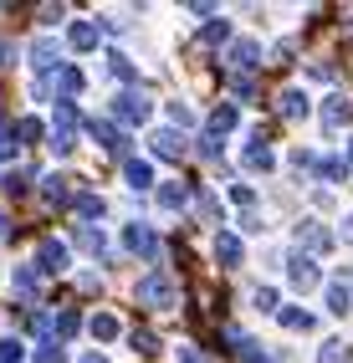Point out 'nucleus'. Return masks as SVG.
<instances>
[{"instance_id":"nucleus-1","label":"nucleus","mask_w":353,"mask_h":363,"mask_svg":"<svg viewBox=\"0 0 353 363\" xmlns=\"http://www.w3.org/2000/svg\"><path fill=\"white\" fill-rule=\"evenodd\" d=\"M138 302L154 307V312H169V307H179V286L164 277V272H149L144 281H138Z\"/></svg>"},{"instance_id":"nucleus-2","label":"nucleus","mask_w":353,"mask_h":363,"mask_svg":"<svg viewBox=\"0 0 353 363\" xmlns=\"http://www.w3.org/2000/svg\"><path fill=\"white\" fill-rule=\"evenodd\" d=\"M113 118L123 128H138V123H149V118H154V108H149V98L138 87H128V92H118V98H113Z\"/></svg>"},{"instance_id":"nucleus-3","label":"nucleus","mask_w":353,"mask_h":363,"mask_svg":"<svg viewBox=\"0 0 353 363\" xmlns=\"http://www.w3.org/2000/svg\"><path fill=\"white\" fill-rule=\"evenodd\" d=\"M287 281L297 286V292H313V286H323V272H318V261L308 251H292L287 256Z\"/></svg>"},{"instance_id":"nucleus-4","label":"nucleus","mask_w":353,"mask_h":363,"mask_svg":"<svg viewBox=\"0 0 353 363\" xmlns=\"http://www.w3.org/2000/svg\"><path fill=\"white\" fill-rule=\"evenodd\" d=\"M225 62H230V72H235V77H241V72H256V67H262V46H256L251 36H241V41H230Z\"/></svg>"},{"instance_id":"nucleus-5","label":"nucleus","mask_w":353,"mask_h":363,"mask_svg":"<svg viewBox=\"0 0 353 363\" xmlns=\"http://www.w3.org/2000/svg\"><path fill=\"white\" fill-rule=\"evenodd\" d=\"M297 240H302V251H308V256H323V251H333V235H327L318 220H302V225H297Z\"/></svg>"},{"instance_id":"nucleus-6","label":"nucleus","mask_w":353,"mask_h":363,"mask_svg":"<svg viewBox=\"0 0 353 363\" xmlns=\"http://www.w3.org/2000/svg\"><path fill=\"white\" fill-rule=\"evenodd\" d=\"M123 246L138 251V256H159V235H154L149 225H138V220H133V225H123Z\"/></svg>"},{"instance_id":"nucleus-7","label":"nucleus","mask_w":353,"mask_h":363,"mask_svg":"<svg viewBox=\"0 0 353 363\" xmlns=\"http://www.w3.org/2000/svg\"><path fill=\"white\" fill-rule=\"evenodd\" d=\"M149 149H154V159H184V133L159 128V133L149 138Z\"/></svg>"},{"instance_id":"nucleus-8","label":"nucleus","mask_w":353,"mask_h":363,"mask_svg":"<svg viewBox=\"0 0 353 363\" xmlns=\"http://www.w3.org/2000/svg\"><path fill=\"white\" fill-rule=\"evenodd\" d=\"M31 67L41 72V77H52V72L62 67V46H57V41H36V46H31Z\"/></svg>"},{"instance_id":"nucleus-9","label":"nucleus","mask_w":353,"mask_h":363,"mask_svg":"<svg viewBox=\"0 0 353 363\" xmlns=\"http://www.w3.org/2000/svg\"><path fill=\"white\" fill-rule=\"evenodd\" d=\"M72 246L87 251V256H103V251H108V235H103L98 225H72Z\"/></svg>"},{"instance_id":"nucleus-10","label":"nucleus","mask_w":353,"mask_h":363,"mask_svg":"<svg viewBox=\"0 0 353 363\" xmlns=\"http://www.w3.org/2000/svg\"><path fill=\"white\" fill-rule=\"evenodd\" d=\"M36 266H41V272H67V246H62V240H41V246H36Z\"/></svg>"},{"instance_id":"nucleus-11","label":"nucleus","mask_w":353,"mask_h":363,"mask_svg":"<svg viewBox=\"0 0 353 363\" xmlns=\"http://www.w3.org/2000/svg\"><path fill=\"white\" fill-rule=\"evenodd\" d=\"M241 256H246V246H241V235H230V230H220V235H215V261H220V266H241Z\"/></svg>"},{"instance_id":"nucleus-12","label":"nucleus","mask_w":353,"mask_h":363,"mask_svg":"<svg viewBox=\"0 0 353 363\" xmlns=\"http://www.w3.org/2000/svg\"><path fill=\"white\" fill-rule=\"evenodd\" d=\"M235 123H241V103H220L215 113H210V133H215V138H225Z\"/></svg>"},{"instance_id":"nucleus-13","label":"nucleus","mask_w":353,"mask_h":363,"mask_svg":"<svg viewBox=\"0 0 353 363\" xmlns=\"http://www.w3.org/2000/svg\"><path fill=\"white\" fill-rule=\"evenodd\" d=\"M241 164L251 169V174H267V169H271L276 159H271V149H267V143L256 138V143H246V149H241Z\"/></svg>"},{"instance_id":"nucleus-14","label":"nucleus","mask_w":353,"mask_h":363,"mask_svg":"<svg viewBox=\"0 0 353 363\" xmlns=\"http://www.w3.org/2000/svg\"><path fill=\"white\" fill-rule=\"evenodd\" d=\"M82 87H87L82 67H62V77H57V92H62V98H57V103H72V98H77Z\"/></svg>"},{"instance_id":"nucleus-15","label":"nucleus","mask_w":353,"mask_h":363,"mask_svg":"<svg viewBox=\"0 0 353 363\" xmlns=\"http://www.w3.org/2000/svg\"><path fill=\"white\" fill-rule=\"evenodd\" d=\"M348 113H353V103L343 98V92H333V98H327V108H323V128H338V123H348Z\"/></svg>"},{"instance_id":"nucleus-16","label":"nucleus","mask_w":353,"mask_h":363,"mask_svg":"<svg viewBox=\"0 0 353 363\" xmlns=\"http://www.w3.org/2000/svg\"><path fill=\"white\" fill-rule=\"evenodd\" d=\"M276 113L281 118H308V92H281V98H276Z\"/></svg>"},{"instance_id":"nucleus-17","label":"nucleus","mask_w":353,"mask_h":363,"mask_svg":"<svg viewBox=\"0 0 353 363\" xmlns=\"http://www.w3.org/2000/svg\"><path fill=\"white\" fill-rule=\"evenodd\" d=\"M159 205H164V210H184V205H190V189H184L179 179L159 184Z\"/></svg>"},{"instance_id":"nucleus-18","label":"nucleus","mask_w":353,"mask_h":363,"mask_svg":"<svg viewBox=\"0 0 353 363\" xmlns=\"http://www.w3.org/2000/svg\"><path fill=\"white\" fill-rule=\"evenodd\" d=\"M67 41H72L77 52H92V46H98V26H92V21H72V31H67Z\"/></svg>"},{"instance_id":"nucleus-19","label":"nucleus","mask_w":353,"mask_h":363,"mask_svg":"<svg viewBox=\"0 0 353 363\" xmlns=\"http://www.w3.org/2000/svg\"><path fill=\"white\" fill-rule=\"evenodd\" d=\"M41 200H46V205H72L77 195H67V179L52 174V179H41Z\"/></svg>"},{"instance_id":"nucleus-20","label":"nucleus","mask_w":353,"mask_h":363,"mask_svg":"<svg viewBox=\"0 0 353 363\" xmlns=\"http://www.w3.org/2000/svg\"><path fill=\"white\" fill-rule=\"evenodd\" d=\"M276 323L292 328V333H308V328H313V312H302V307H276Z\"/></svg>"},{"instance_id":"nucleus-21","label":"nucleus","mask_w":353,"mask_h":363,"mask_svg":"<svg viewBox=\"0 0 353 363\" xmlns=\"http://www.w3.org/2000/svg\"><path fill=\"white\" fill-rule=\"evenodd\" d=\"M123 179H128L133 189H149V184H154V169H149L144 159H128V164H123Z\"/></svg>"},{"instance_id":"nucleus-22","label":"nucleus","mask_w":353,"mask_h":363,"mask_svg":"<svg viewBox=\"0 0 353 363\" xmlns=\"http://www.w3.org/2000/svg\"><path fill=\"white\" fill-rule=\"evenodd\" d=\"M36 286H41V266L31 261V266H21V272H16V292H21V297H31Z\"/></svg>"},{"instance_id":"nucleus-23","label":"nucleus","mask_w":353,"mask_h":363,"mask_svg":"<svg viewBox=\"0 0 353 363\" xmlns=\"http://www.w3.org/2000/svg\"><path fill=\"white\" fill-rule=\"evenodd\" d=\"M327 312H333V318L353 312V292H348V286H327Z\"/></svg>"},{"instance_id":"nucleus-24","label":"nucleus","mask_w":353,"mask_h":363,"mask_svg":"<svg viewBox=\"0 0 353 363\" xmlns=\"http://www.w3.org/2000/svg\"><path fill=\"white\" fill-rule=\"evenodd\" d=\"M108 72H113L118 82H133V77H138V72H133V62H128L123 52H108Z\"/></svg>"},{"instance_id":"nucleus-25","label":"nucleus","mask_w":353,"mask_h":363,"mask_svg":"<svg viewBox=\"0 0 353 363\" xmlns=\"http://www.w3.org/2000/svg\"><path fill=\"white\" fill-rule=\"evenodd\" d=\"M16 138H21V143H41V138H46L41 118H21V123H16Z\"/></svg>"},{"instance_id":"nucleus-26","label":"nucleus","mask_w":353,"mask_h":363,"mask_svg":"<svg viewBox=\"0 0 353 363\" xmlns=\"http://www.w3.org/2000/svg\"><path fill=\"white\" fill-rule=\"evenodd\" d=\"M72 210L82 215V220H98V215H103V195H77Z\"/></svg>"},{"instance_id":"nucleus-27","label":"nucleus","mask_w":353,"mask_h":363,"mask_svg":"<svg viewBox=\"0 0 353 363\" xmlns=\"http://www.w3.org/2000/svg\"><path fill=\"white\" fill-rule=\"evenodd\" d=\"M348 343H343V337H333V343H323V353H318V363H348Z\"/></svg>"},{"instance_id":"nucleus-28","label":"nucleus","mask_w":353,"mask_h":363,"mask_svg":"<svg viewBox=\"0 0 353 363\" xmlns=\"http://www.w3.org/2000/svg\"><path fill=\"white\" fill-rule=\"evenodd\" d=\"M21 154V138H16V123L11 128H0V164H11Z\"/></svg>"},{"instance_id":"nucleus-29","label":"nucleus","mask_w":353,"mask_h":363,"mask_svg":"<svg viewBox=\"0 0 353 363\" xmlns=\"http://www.w3.org/2000/svg\"><path fill=\"white\" fill-rule=\"evenodd\" d=\"M92 337H118V318H108V312H98V318H92Z\"/></svg>"},{"instance_id":"nucleus-30","label":"nucleus","mask_w":353,"mask_h":363,"mask_svg":"<svg viewBox=\"0 0 353 363\" xmlns=\"http://www.w3.org/2000/svg\"><path fill=\"white\" fill-rule=\"evenodd\" d=\"M225 36H230V21H205V31H200V41H210V46L225 41Z\"/></svg>"},{"instance_id":"nucleus-31","label":"nucleus","mask_w":353,"mask_h":363,"mask_svg":"<svg viewBox=\"0 0 353 363\" xmlns=\"http://www.w3.org/2000/svg\"><path fill=\"white\" fill-rule=\"evenodd\" d=\"M318 174H323V179H343L348 169H343V159H318Z\"/></svg>"},{"instance_id":"nucleus-32","label":"nucleus","mask_w":353,"mask_h":363,"mask_svg":"<svg viewBox=\"0 0 353 363\" xmlns=\"http://www.w3.org/2000/svg\"><path fill=\"white\" fill-rule=\"evenodd\" d=\"M31 189V174H6V195H26Z\"/></svg>"},{"instance_id":"nucleus-33","label":"nucleus","mask_w":353,"mask_h":363,"mask_svg":"<svg viewBox=\"0 0 353 363\" xmlns=\"http://www.w3.org/2000/svg\"><path fill=\"white\" fill-rule=\"evenodd\" d=\"M77 328H82V318H77V312H62V318H57V333H62V337H72Z\"/></svg>"},{"instance_id":"nucleus-34","label":"nucleus","mask_w":353,"mask_h":363,"mask_svg":"<svg viewBox=\"0 0 353 363\" xmlns=\"http://www.w3.org/2000/svg\"><path fill=\"white\" fill-rule=\"evenodd\" d=\"M0 363H21V343H16V337H0Z\"/></svg>"},{"instance_id":"nucleus-35","label":"nucleus","mask_w":353,"mask_h":363,"mask_svg":"<svg viewBox=\"0 0 353 363\" xmlns=\"http://www.w3.org/2000/svg\"><path fill=\"white\" fill-rule=\"evenodd\" d=\"M36 363H67V353H62V343H46V348L36 353Z\"/></svg>"},{"instance_id":"nucleus-36","label":"nucleus","mask_w":353,"mask_h":363,"mask_svg":"<svg viewBox=\"0 0 353 363\" xmlns=\"http://www.w3.org/2000/svg\"><path fill=\"white\" fill-rule=\"evenodd\" d=\"M169 118H174L179 128H190V123H195V118H190V108H184V103H169Z\"/></svg>"},{"instance_id":"nucleus-37","label":"nucleus","mask_w":353,"mask_h":363,"mask_svg":"<svg viewBox=\"0 0 353 363\" xmlns=\"http://www.w3.org/2000/svg\"><path fill=\"white\" fill-rule=\"evenodd\" d=\"M256 307H262V312H276V292H271V286H262V292H256Z\"/></svg>"},{"instance_id":"nucleus-38","label":"nucleus","mask_w":353,"mask_h":363,"mask_svg":"<svg viewBox=\"0 0 353 363\" xmlns=\"http://www.w3.org/2000/svg\"><path fill=\"white\" fill-rule=\"evenodd\" d=\"M133 348H138V353H154V333L138 328V333H133Z\"/></svg>"},{"instance_id":"nucleus-39","label":"nucleus","mask_w":353,"mask_h":363,"mask_svg":"<svg viewBox=\"0 0 353 363\" xmlns=\"http://www.w3.org/2000/svg\"><path fill=\"white\" fill-rule=\"evenodd\" d=\"M174 353H179V363H210L200 348H174Z\"/></svg>"},{"instance_id":"nucleus-40","label":"nucleus","mask_w":353,"mask_h":363,"mask_svg":"<svg viewBox=\"0 0 353 363\" xmlns=\"http://www.w3.org/2000/svg\"><path fill=\"white\" fill-rule=\"evenodd\" d=\"M230 200H235V205H251L256 195H251V189H246V184H230Z\"/></svg>"},{"instance_id":"nucleus-41","label":"nucleus","mask_w":353,"mask_h":363,"mask_svg":"<svg viewBox=\"0 0 353 363\" xmlns=\"http://www.w3.org/2000/svg\"><path fill=\"white\" fill-rule=\"evenodd\" d=\"M11 57H16V46H11V41H0V67H11Z\"/></svg>"},{"instance_id":"nucleus-42","label":"nucleus","mask_w":353,"mask_h":363,"mask_svg":"<svg viewBox=\"0 0 353 363\" xmlns=\"http://www.w3.org/2000/svg\"><path fill=\"white\" fill-rule=\"evenodd\" d=\"M77 363H108V358H103V353H82Z\"/></svg>"},{"instance_id":"nucleus-43","label":"nucleus","mask_w":353,"mask_h":363,"mask_svg":"<svg viewBox=\"0 0 353 363\" xmlns=\"http://www.w3.org/2000/svg\"><path fill=\"white\" fill-rule=\"evenodd\" d=\"M343 240H353V215H348V220H343Z\"/></svg>"},{"instance_id":"nucleus-44","label":"nucleus","mask_w":353,"mask_h":363,"mask_svg":"<svg viewBox=\"0 0 353 363\" xmlns=\"http://www.w3.org/2000/svg\"><path fill=\"white\" fill-rule=\"evenodd\" d=\"M0 240H6V215H0Z\"/></svg>"},{"instance_id":"nucleus-45","label":"nucleus","mask_w":353,"mask_h":363,"mask_svg":"<svg viewBox=\"0 0 353 363\" xmlns=\"http://www.w3.org/2000/svg\"><path fill=\"white\" fill-rule=\"evenodd\" d=\"M348 164H353V149H348Z\"/></svg>"}]
</instances>
